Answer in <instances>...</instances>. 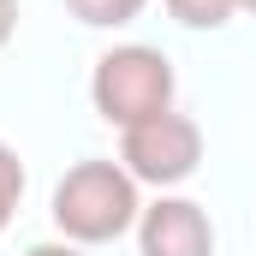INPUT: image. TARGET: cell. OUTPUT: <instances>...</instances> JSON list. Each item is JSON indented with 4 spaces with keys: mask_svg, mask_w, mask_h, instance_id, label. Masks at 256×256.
Returning <instances> with one entry per match:
<instances>
[{
    "mask_svg": "<svg viewBox=\"0 0 256 256\" xmlns=\"http://www.w3.org/2000/svg\"><path fill=\"white\" fill-rule=\"evenodd\" d=\"M12 30H18V0H0V48L12 42Z\"/></svg>",
    "mask_w": 256,
    "mask_h": 256,
    "instance_id": "8",
    "label": "cell"
},
{
    "mask_svg": "<svg viewBox=\"0 0 256 256\" xmlns=\"http://www.w3.org/2000/svg\"><path fill=\"white\" fill-rule=\"evenodd\" d=\"M72 6V18L78 24H90V30H120V24H131L149 0H66Z\"/></svg>",
    "mask_w": 256,
    "mask_h": 256,
    "instance_id": "5",
    "label": "cell"
},
{
    "mask_svg": "<svg viewBox=\"0 0 256 256\" xmlns=\"http://www.w3.org/2000/svg\"><path fill=\"white\" fill-rule=\"evenodd\" d=\"M90 102L108 126H143L155 114L173 108V60L149 42H126V48H108L96 72H90Z\"/></svg>",
    "mask_w": 256,
    "mask_h": 256,
    "instance_id": "2",
    "label": "cell"
},
{
    "mask_svg": "<svg viewBox=\"0 0 256 256\" xmlns=\"http://www.w3.org/2000/svg\"><path fill=\"white\" fill-rule=\"evenodd\" d=\"M120 167H126L137 185H185L196 167H202V126L191 114H155L143 126H131L120 137Z\"/></svg>",
    "mask_w": 256,
    "mask_h": 256,
    "instance_id": "3",
    "label": "cell"
},
{
    "mask_svg": "<svg viewBox=\"0 0 256 256\" xmlns=\"http://www.w3.org/2000/svg\"><path fill=\"white\" fill-rule=\"evenodd\" d=\"M18 202H24V161H18L12 143H0V232L12 226Z\"/></svg>",
    "mask_w": 256,
    "mask_h": 256,
    "instance_id": "7",
    "label": "cell"
},
{
    "mask_svg": "<svg viewBox=\"0 0 256 256\" xmlns=\"http://www.w3.org/2000/svg\"><path fill=\"white\" fill-rule=\"evenodd\" d=\"M238 6H244V12H256V0H238Z\"/></svg>",
    "mask_w": 256,
    "mask_h": 256,
    "instance_id": "10",
    "label": "cell"
},
{
    "mask_svg": "<svg viewBox=\"0 0 256 256\" xmlns=\"http://www.w3.org/2000/svg\"><path fill=\"white\" fill-rule=\"evenodd\" d=\"M167 12H173L185 30H220V24L238 12V0H167Z\"/></svg>",
    "mask_w": 256,
    "mask_h": 256,
    "instance_id": "6",
    "label": "cell"
},
{
    "mask_svg": "<svg viewBox=\"0 0 256 256\" xmlns=\"http://www.w3.org/2000/svg\"><path fill=\"white\" fill-rule=\"evenodd\" d=\"M54 226H60L72 244H114L120 232L137 226L143 202H137V179H131L120 161H78L66 167V179L54 185Z\"/></svg>",
    "mask_w": 256,
    "mask_h": 256,
    "instance_id": "1",
    "label": "cell"
},
{
    "mask_svg": "<svg viewBox=\"0 0 256 256\" xmlns=\"http://www.w3.org/2000/svg\"><path fill=\"white\" fill-rule=\"evenodd\" d=\"M137 250L143 256H214V226L191 196H161L137 214Z\"/></svg>",
    "mask_w": 256,
    "mask_h": 256,
    "instance_id": "4",
    "label": "cell"
},
{
    "mask_svg": "<svg viewBox=\"0 0 256 256\" xmlns=\"http://www.w3.org/2000/svg\"><path fill=\"white\" fill-rule=\"evenodd\" d=\"M24 256H84V244H72V238L66 244H30Z\"/></svg>",
    "mask_w": 256,
    "mask_h": 256,
    "instance_id": "9",
    "label": "cell"
}]
</instances>
